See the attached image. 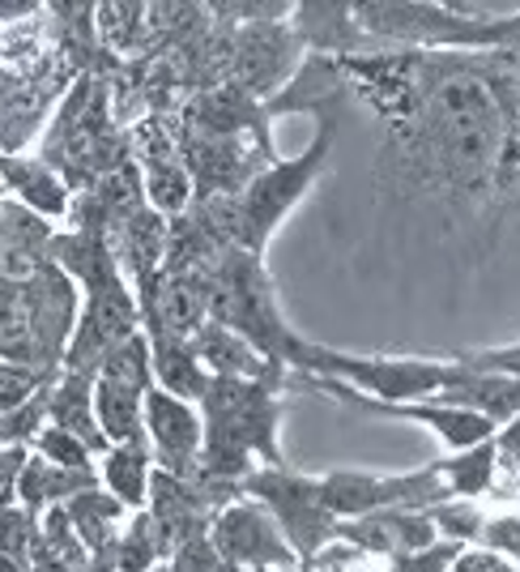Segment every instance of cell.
Wrapping results in <instances>:
<instances>
[{"label": "cell", "instance_id": "obj_1", "mask_svg": "<svg viewBox=\"0 0 520 572\" xmlns=\"http://www.w3.org/2000/svg\"><path fill=\"white\" fill-rule=\"evenodd\" d=\"M329 363H337V372H346L354 381L376 385L379 393H418L444 381V367H427V363H358V360H329Z\"/></svg>", "mask_w": 520, "mask_h": 572}, {"label": "cell", "instance_id": "obj_2", "mask_svg": "<svg viewBox=\"0 0 520 572\" xmlns=\"http://www.w3.org/2000/svg\"><path fill=\"white\" fill-rule=\"evenodd\" d=\"M149 423H154V436L163 440L167 453H184L197 445V419L188 406H179L167 393H154L149 397Z\"/></svg>", "mask_w": 520, "mask_h": 572}, {"label": "cell", "instance_id": "obj_3", "mask_svg": "<svg viewBox=\"0 0 520 572\" xmlns=\"http://www.w3.org/2000/svg\"><path fill=\"white\" fill-rule=\"evenodd\" d=\"M163 321L171 330H188L197 321V291H193V282H171L167 287V295H163Z\"/></svg>", "mask_w": 520, "mask_h": 572}, {"label": "cell", "instance_id": "obj_4", "mask_svg": "<svg viewBox=\"0 0 520 572\" xmlns=\"http://www.w3.org/2000/svg\"><path fill=\"white\" fill-rule=\"evenodd\" d=\"M98 406H103V419L112 427V436H133V431H137V415H133L128 393H119L116 385H103Z\"/></svg>", "mask_w": 520, "mask_h": 572}, {"label": "cell", "instance_id": "obj_5", "mask_svg": "<svg viewBox=\"0 0 520 572\" xmlns=\"http://www.w3.org/2000/svg\"><path fill=\"white\" fill-rule=\"evenodd\" d=\"M27 346H30V333H27L22 308L0 300V351H4V355H27Z\"/></svg>", "mask_w": 520, "mask_h": 572}, {"label": "cell", "instance_id": "obj_6", "mask_svg": "<svg viewBox=\"0 0 520 572\" xmlns=\"http://www.w3.org/2000/svg\"><path fill=\"white\" fill-rule=\"evenodd\" d=\"M112 482L119 487L124 500H142V461L133 453H116L112 457Z\"/></svg>", "mask_w": 520, "mask_h": 572}, {"label": "cell", "instance_id": "obj_7", "mask_svg": "<svg viewBox=\"0 0 520 572\" xmlns=\"http://www.w3.org/2000/svg\"><path fill=\"white\" fill-rule=\"evenodd\" d=\"M149 193H154V201H158V206L175 210V206L184 201L188 184H184V176H179V171H171L167 163H158V171H154V180H149Z\"/></svg>", "mask_w": 520, "mask_h": 572}, {"label": "cell", "instance_id": "obj_8", "mask_svg": "<svg viewBox=\"0 0 520 572\" xmlns=\"http://www.w3.org/2000/svg\"><path fill=\"white\" fill-rule=\"evenodd\" d=\"M30 270H34L30 248H22L18 240H0V278H27Z\"/></svg>", "mask_w": 520, "mask_h": 572}, {"label": "cell", "instance_id": "obj_9", "mask_svg": "<svg viewBox=\"0 0 520 572\" xmlns=\"http://www.w3.org/2000/svg\"><path fill=\"white\" fill-rule=\"evenodd\" d=\"M30 389V376L18 367H0V406H18Z\"/></svg>", "mask_w": 520, "mask_h": 572}, {"label": "cell", "instance_id": "obj_10", "mask_svg": "<svg viewBox=\"0 0 520 572\" xmlns=\"http://www.w3.org/2000/svg\"><path fill=\"white\" fill-rule=\"evenodd\" d=\"M13 466H18V457H0V500L9 496V482H13Z\"/></svg>", "mask_w": 520, "mask_h": 572}, {"label": "cell", "instance_id": "obj_11", "mask_svg": "<svg viewBox=\"0 0 520 572\" xmlns=\"http://www.w3.org/2000/svg\"><path fill=\"white\" fill-rule=\"evenodd\" d=\"M0 572H18V564H13V560H4V555H0Z\"/></svg>", "mask_w": 520, "mask_h": 572}]
</instances>
